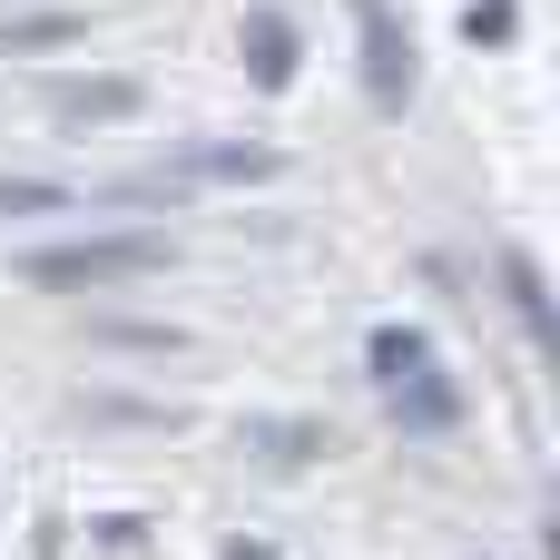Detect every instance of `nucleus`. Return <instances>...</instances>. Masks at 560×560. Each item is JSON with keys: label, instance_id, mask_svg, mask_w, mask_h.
Listing matches in <instances>:
<instances>
[{"label": "nucleus", "instance_id": "f03ea898", "mask_svg": "<svg viewBox=\"0 0 560 560\" xmlns=\"http://www.w3.org/2000/svg\"><path fill=\"white\" fill-rule=\"evenodd\" d=\"M364 39H374V89L404 98V89H413V39H394V20H384L374 0H364Z\"/></svg>", "mask_w": 560, "mask_h": 560}, {"label": "nucleus", "instance_id": "f257e3e1", "mask_svg": "<svg viewBox=\"0 0 560 560\" xmlns=\"http://www.w3.org/2000/svg\"><path fill=\"white\" fill-rule=\"evenodd\" d=\"M167 266V236H98L69 256H30V285H108V276H148Z\"/></svg>", "mask_w": 560, "mask_h": 560}, {"label": "nucleus", "instance_id": "7ed1b4c3", "mask_svg": "<svg viewBox=\"0 0 560 560\" xmlns=\"http://www.w3.org/2000/svg\"><path fill=\"white\" fill-rule=\"evenodd\" d=\"M246 49H256V79H266V89H285V79H295V39H285V20H266V10H256V20H246Z\"/></svg>", "mask_w": 560, "mask_h": 560}, {"label": "nucleus", "instance_id": "39448f33", "mask_svg": "<svg viewBox=\"0 0 560 560\" xmlns=\"http://www.w3.org/2000/svg\"><path fill=\"white\" fill-rule=\"evenodd\" d=\"M463 30H472V39H512V0H492V10H472Z\"/></svg>", "mask_w": 560, "mask_h": 560}, {"label": "nucleus", "instance_id": "20e7f679", "mask_svg": "<svg viewBox=\"0 0 560 560\" xmlns=\"http://www.w3.org/2000/svg\"><path fill=\"white\" fill-rule=\"evenodd\" d=\"M59 108H69V118H118L128 89H59Z\"/></svg>", "mask_w": 560, "mask_h": 560}]
</instances>
